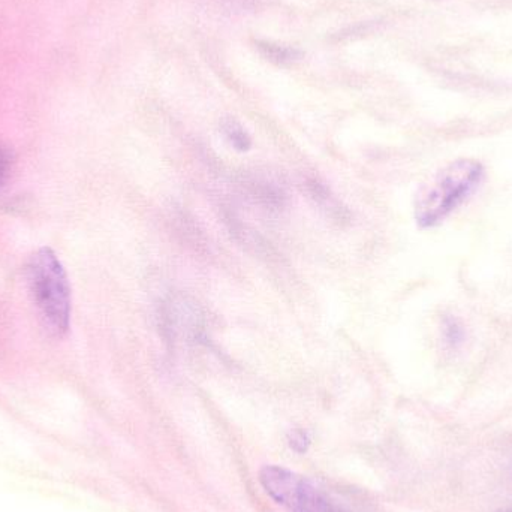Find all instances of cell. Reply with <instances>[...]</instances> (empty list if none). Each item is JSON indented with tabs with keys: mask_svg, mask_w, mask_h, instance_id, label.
<instances>
[{
	"mask_svg": "<svg viewBox=\"0 0 512 512\" xmlns=\"http://www.w3.org/2000/svg\"><path fill=\"white\" fill-rule=\"evenodd\" d=\"M444 340L451 349H457L465 342V328L460 324L459 319L445 318Z\"/></svg>",
	"mask_w": 512,
	"mask_h": 512,
	"instance_id": "obj_5",
	"label": "cell"
},
{
	"mask_svg": "<svg viewBox=\"0 0 512 512\" xmlns=\"http://www.w3.org/2000/svg\"><path fill=\"white\" fill-rule=\"evenodd\" d=\"M259 481L277 504L291 512H345L321 490L288 469L265 466Z\"/></svg>",
	"mask_w": 512,
	"mask_h": 512,
	"instance_id": "obj_3",
	"label": "cell"
},
{
	"mask_svg": "<svg viewBox=\"0 0 512 512\" xmlns=\"http://www.w3.org/2000/svg\"><path fill=\"white\" fill-rule=\"evenodd\" d=\"M486 170L477 159H457L435 174L415 203L421 228H433L456 212L484 182Z\"/></svg>",
	"mask_w": 512,
	"mask_h": 512,
	"instance_id": "obj_1",
	"label": "cell"
},
{
	"mask_svg": "<svg viewBox=\"0 0 512 512\" xmlns=\"http://www.w3.org/2000/svg\"><path fill=\"white\" fill-rule=\"evenodd\" d=\"M307 445H309V438H307L306 433L295 430L291 435V447L297 451H306Z\"/></svg>",
	"mask_w": 512,
	"mask_h": 512,
	"instance_id": "obj_6",
	"label": "cell"
},
{
	"mask_svg": "<svg viewBox=\"0 0 512 512\" xmlns=\"http://www.w3.org/2000/svg\"><path fill=\"white\" fill-rule=\"evenodd\" d=\"M499 512H512V510H504V511H499Z\"/></svg>",
	"mask_w": 512,
	"mask_h": 512,
	"instance_id": "obj_8",
	"label": "cell"
},
{
	"mask_svg": "<svg viewBox=\"0 0 512 512\" xmlns=\"http://www.w3.org/2000/svg\"><path fill=\"white\" fill-rule=\"evenodd\" d=\"M3 168H5V159H3L2 153H0V176H2Z\"/></svg>",
	"mask_w": 512,
	"mask_h": 512,
	"instance_id": "obj_7",
	"label": "cell"
},
{
	"mask_svg": "<svg viewBox=\"0 0 512 512\" xmlns=\"http://www.w3.org/2000/svg\"><path fill=\"white\" fill-rule=\"evenodd\" d=\"M27 282L42 324L54 336H63L71 321V288L62 262L50 248L32 255Z\"/></svg>",
	"mask_w": 512,
	"mask_h": 512,
	"instance_id": "obj_2",
	"label": "cell"
},
{
	"mask_svg": "<svg viewBox=\"0 0 512 512\" xmlns=\"http://www.w3.org/2000/svg\"><path fill=\"white\" fill-rule=\"evenodd\" d=\"M222 132L225 138L230 141L231 146L239 152H248L252 146L251 135L246 132V129L236 122L234 119H227L222 123Z\"/></svg>",
	"mask_w": 512,
	"mask_h": 512,
	"instance_id": "obj_4",
	"label": "cell"
}]
</instances>
